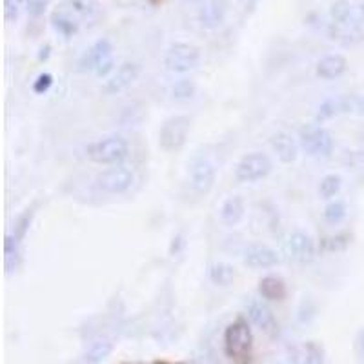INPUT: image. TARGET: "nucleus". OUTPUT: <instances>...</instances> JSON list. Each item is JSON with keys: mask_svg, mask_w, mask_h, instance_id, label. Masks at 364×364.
Masks as SVG:
<instances>
[{"mask_svg": "<svg viewBox=\"0 0 364 364\" xmlns=\"http://www.w3.org/2000/svg\"><path fill=\"white\" fill-rule=\"evenodd\" d=\"M253 334L244 319L233 320L224 332V351L235 364H250Z\"/></svg>", "mask_w": 364, "mask_h": 364, "instance_id": "obj_1", "label": "nucleus"}, {"mask_svg": "<svg viewBox=\"0 0 364 364\" xmlns=\"http://www.w3.org/2000/svg\"><path fill=\"white\" fill-rule=\"evenodd\" d=\"M130 155V144L124 137L120 135H108L102 137L99 141L92 142L86 148V157L95 164L101 166H115L123 164L126 157Z\"/></svg>", "mask_w": 364, "mask_h": 364, "instance_id": "obj_2", "label": "nucleus"}, {"mask_svg": "<svg viewBox=\"0 0 364 364\" xmlns=\"http://www.w3.org/2000/svg\"><path fill=\"white\" fill-rule=\"evenodd\" d=\"M192 130V119L188 115H171L158 127V146L168 151H179L186 144Z\"/></svg>", "mask_w": 364, "mask_h": 364, "instance_id": "obj_3", "label": "nucleus"}, {"mask_svg": "<svg viewBox=\"0 0 364 364\" xmlns=\"http://www.w3.org/2000/svg\"><path fill=\"white\" fill-rule=\"evenodd\" d=\"M273 170V161L270 155L263 153V151H251L246 153L244 157L235 164V180L241 184H250V182H257V180L266 179Z\"/></svg>", "mask_w": 364, "mask_h": 364, "instance_id": "obj_4", "label": "nucleus"}, {"mask_svg": "<svg viewBox=\"0 0 364 364\" xmlns=\"http://www.w3.org/2000/svg\"><path fill=\"white\" fill-rule=\"evenodd\" d=\"M199 64H201V49L194 44H186V42L171 44L164 55V66L170 73H189V71L197 70Z\"/></svg>", "mask_w": 364, "mask_h": 364, "instance_id": "obj_5", "label": "nucleus"}, {"mask_svg": "<svg viewBox=\"0 0 364 364\" xmlns=\"http://www.w3.org/2000/svg\"><path fill=\"white\" fill-rule=\"evenodd\" d=\"M299 144L308 157L328 158L334 153V135L322 126H308L299 135Z\"/></svg>", "mask_w": 364, "mask_h": 364, "instance_id": "obj_6", "label": "nucleus"}, {"mask_svg": "<svg viewBox=\"0 0 364 364\" xmlns=\"http://www.w3.org/2000/svg\"><path fill=\"white\" fill-rule=\"evenodd\" d=\"M80 66L82 70H89L93 73L104 79L111 71L115 70V55H113V46L108 39L97 40L88 51L84 53L82 61H80Z\"/></svg>", "mask_w": 364, "mask_h": 364, "instance_id": "obj_7", "label": "nucleus"}, {"mask_svg": "<svg viewBox=\"0 0 364 364\" xmlns=\"http://www.w3.org/2000/svg\"><path fill=\"white\" fill-rule=\"evenodd\" d=\"M135 182V173L124 164H115L97 175V186L110 195H123Z\"/></svg>", "mask_w": 364, "mask_h": 364, "instance_id": "obj_8", "label": "nucleus"}, {"mask_svg": "<svg viewBox=\"0 0 364 364\" xmlns=\"http://www.w3.org/2000/svg\"><path fill=\"white\" fill-rule=\"evenodd\" d=\"M284 251L297 263H312L317 255V244L306 232L294 230L286 237Z\"/></svg>", "mask_w": 364, "mask_h": 364, "instance_id": "obj_9", "label": "nucleus"}, {"mask_svg": "<svg viewBox=\"0 0 364 364\" xmlns=\"http://www.w3.org/2000/svg\"><path fill=\"white\" fill-rule=\"evenodd\" d=\"M189 180H192V188L197 194H208L217 180V171L213 163L206 157L195 158L192 166H189Z\"/></svg>", "mask_w": 364, "mask_h": 364, "instance_id": "obj_10", "label": "nucleus"}, {"mask_svg": "<svg viewBox=\"0 0 364 364\" xmlns=\"http://www.w3.org/2000/svg\"><path fill=\"white\" fill-rule=\"evenodd\" d=\"M141 77V66L137 62H124L117 68L110 79L106 80L104 92L108 95H119V93L126 92L127 88H132L137 79Z\"/></svg>", "mask_w": 364, "mask_h": 364, "instance_id": "obj_11", "label": "nucleus"}, {"mask_svg": "<svg viewBox=\"0 0 364 364\" xmlns=\"http://www.w3.org/2000/svg\"><path fill=\"white\" fill-rule=\"evenodd\" d=\"M246 315H248V319H250L263 334L270 335V337L277 335V332H279V325H277L275 315H273L272 310H270L263 301H259V299H250V301L246 303Z\"/></svg>", "mask_w": 364, "mask_h": 364, "instance_id": "obj_12", "label": "nucleus"}, {"mask_svg": "<svg viewBox=\"0 0 364 364\" xmlns=\"http://www.w3.org/2000/svg\"><path fill=\"white\" fill-rule=\"evenodd\" d=\"M356 108H357V99L350 97V95L326 99V101L320 102L319 108H317L315 120L317 123H326V120L335 119V117H339V115L351 113V111H356Z\"/></svg>", "mask_w": 364, "mask_h": 364, "instance_id": "obj_13", "label": "nucleus"}, {"mask_svg": "<svg viewBox=\"0 0 364 364\" xmlns=\"http://www.w3.org/2000/svg\"><path fill=\"white\" fill-rule=\"evenodd\" d=\"M242 261L248 268L253 270H270L279 264V253L266 244H250L244 250Z\"/></svg>", "mask_w": 364, "mask_h": 364, "instance_id": "obj_14", "label": "nucleus"}, {"mask_svg": "<svg viewBox=\"0 0 364 364\" xmlns=\"http://www.w3.org/2000/svg\"><path fill=\"white\" fill-rule=\"evenodd\" d=\"M58 9H62L64 13L70 15L75 23L82 26L86 23L95 20L99 15V4L97 0H64Z\"/></svg>", "mask_w": 364, "mask_h": 364, "instance_id": "obj_15", "label": "nucleus"}, {"mask_svg": "<svg viewBox=\"0 0 364 364\" xmlns=\"http://www.w3.org/2000/svg\"><path fill=\"white\" fill-rule=\"evenodd\" d=\"M270 144H272V149L275 151L277 158H279L282 164H291L297 161L301 144H299V142L295 141V137L290 135L288 132H277L275 135L272 137Z\"/></svg>", "mask_w": 364, "mask_h": 364, "instance_id": "obj_16", "label": "nucleus"}, {"mask_svg": "<svg viewBox=\"0 0 364 364\" xmlns=\"http://www.w3.org/2000/svg\"><path fill=\"white\" fill-rule=\"evenodd\" d=\"M348 61L341 53H332L320 58L315 66V75L322 80H335L346 73Z\"/></svg>", "mask_w": 364, "mask_h": 364, "instance_id": "obj_17", "label": "nucleus"}, {"mask_svg": "<svg viewBox=\"0 0 364 364\" xmlns=\"http://www.w3.org/2000/svg\"><path fill=\"white\" fill-rule=\"evenodd\" d=\"M246 215V202L241 195H232L226 201L222 202L220 206V220H222L226 226L233 228L237 226Z\"/></svg>", "mask_w": 364, "mask_h": 364, "instance_id": "obj_18", "label": "nucleus"}, {"mask_svg": "<svg viewBox=\"0 0 364 364\" xmlns=\"http://www.w3.org/2000/svg\"><path fill=\"white\" fill-rule=\"evenodd\" d=\"M330 17H332V23L339 24V26H360L359 13H356L353 6L348 2V0H337L330 8Z\"/></svg>", "mask_w": 364, "mask_h": 364, "instance_id": "obj_19", "label": "nucleus"}, {"mask_svg": "<svg viewBox=\"0 0 364 364\" xmlns=\"http://www.w3.org/2000/svg\"><path fill=\"white\" fill-rule=\"evenodd\" d=\"M259 295L264 301H284L288 288L279 275H266L259 281Z\"/></svg>", "mask_w": 364, "mask_h": 364, "instance_id": "obj_20", "label": "nucleus"}, {"mask_svg": "<svg viewBox=\"0 0 364 364\" xmlns=\"http://www.w3.org/2000/svg\"><path fill=\"white\" fill-rule=\"evenodd\" d=\"M23 263V251H20V241L15 239L11 233L4 239V266L6 272L13 273L20 268Z\"/></svg>", "mask_w": 364, "mask_h": 364, "instance_id": "obj_21", "label": "nucleus"}, {"mask_svg": "<svg viewBox=\"0 0 364 364\" xmlns=\"http://www.w3.org/2000/svg\"><path fill=\"white\" fill-rule=\"evenodd\" d=\"M224 13H226V4L224 0H211L201 11V23L206 27H215L222 23Z\"/></svg>", "mask_w": 364, "mask_h": 364, "instance_id": "obj_22", "label": "nucleus"}, {"mask_svg": "<svg viewBox=\"0 0 364 364\" xmlns=\"http://www.w3.org/2000/svg\"><path fill=\"white\" fill-rule=\"evenodd\" d=\"M235 275H237L235 268L228 263H213L208 268V277L217 286H230L233 279H235Z\"/></svg>", "mask_w": 364, "mask_h": 364, "instance_id": "obj_23", "label": "nucleus"}, {"mask_svg": "<svg viewBox=\"0 0 364 364\" xmlns=\"http://www.w3.org/2000/svg\"><path fill=\"white\" fill-rule=\"evenodd\" d=\"M51 26L55 27L58 35L66 37V39H71L73 35H77V31L80 30V26L75 23L70 15H66L62 9H55L51 15Z\"/></svg>", "mask_w": 364, "mask_h": 364, "instance_id": "obj_24", "label": "nucleus"}, {"mask_svg": "<svg viewBox=\"0 0 364 364\" xmlns=\"http://www.w3.org/2000/svg\"><path fill=\"white\" fill-rule=\"evenodd\" d=\"M342 189V177L337 173H328L320 179L319 182V195L325 201H334Z\"/></svg>", "mask_w": 364, "mask_h": 364, "instance_id": "obj_25", "label": "nucleus"}, {"mask_svg": "<svg viewBox=\"0 0 364 364\" xmlns=\"http://www.w3.org/2000/svg\"><path fill=\"white\" fill-rule=\"evenodd\" d=\"M35 213H37V204H33V206L26 208V210L17 217V220H15L13 224V232H11V235H13L15 239H18L20 242L26 239L27 232H30L31 228V222H33V219H35Z\"/></svg>", "mask_w": 364, "mask_h": 364, "instance_id": "obj_26", "label": "nucleus"}, {"mask_svg": "<svg viewBox=\"0 0 364 364\" xmlns=\"http://www.w3.org/2000/svg\"><path fill=\"white\" fill-rule=\"evenodd\" d=\"M346 215H348L346 204H344L342 201H337V199L330 201L328 204H326L325 211H322V217H325V220L328 224H332V226H337V224H341L342 220L346 219Z\"/></svg>", "mask_w": 364, "mask_h": 364, "instance_id": "obj_27", "label": "nucleus"}, {"mask_svg": "<svg viewBox=\"0 0 364 364\" xmlns=\"http://www.w3.org/2000/svg\"><path fill=\"white\" fill-rule=\"evenodd\" d=\"M195 93H197V86H195L194 80L189 79H180L171 86V97L177 102L192 101L195 97Z\"/></svg>", "mask_w": 364, "mask_h": 364, "instance_id": "obj_28", "label": "nucleus"}, {"mask_svg": "<svg viewBox=\"0 0 364 364\" xmlns=\"http://www.w3.org/2000/svg\"><path fill=\"white\" fill-rule=\"evenodd\" d=\"M325 348L319 342L310 341L306 344V353H304V364H325Z\"/></svg>", "mask_w": 364, "mask_h": 364, "instance_id": "obj_29", "label": "nucleus"}, {"mask_svg": "<svg viewBox=\"0 0 364 364\" xmlns=\"http://www.w3.org/2000/svg\"><path fill=\"white\" fill-rule=\"evenodd\" d=\"M111 351V344L110 342H95V344H93L92 346V350H89V353H88V357H86V359H88V363H92V364H99L101 363V360H104L106 357H108V353H110Z\"/></svg>", "mask_w": 364, "mask_h": 364, "instance_id": "obj_30", "label": "nucleus"}, {"mask_svg": "<svg viewBox=\"0 0 364 364\" xmlns=\"http://www.w3.org/2000/svg\"><path fill=\"white\" fill-rule=\"evenodd\" d=\"M348 244H350V237H348L346 233H342V235H337V237L325 239V241L320 242V250L339 251V250H344Z\"/></svg>", "mask_w": 364, "mask_h": 364, "instance_id": "obj_31", "label": "nucleus"}, {"mask_svg": "<svg viewBox=\"0 0 364 364\" xmlns=\"http://www.w3.org/2000/svg\"><path fill=\"white\" fill-rule=\"evenodd\" d=\"M51 86H53V75L40 73L35 79V82H33V92H35L37 95H44V93H48L49 89H51Z\"/></svg>", "mask_w": 364, "mask_h": 364, "instance_id": "obj_32", "label": "nucleus"}, {"mask_svg": "<svg viewBox=\"0 0 364 364\" xmlns=\"http://www.w3.org/2000/svg\"><path fill=\"white\" fill-rule=\"evenodd\" d=\"M27 4V13L31 17H40V15H44V11L48 9L49 0H26Z\"/></svg>", "mask_w": 364, "mask_h": 364, "instance_id": "obj_33", "label": "nucleus"}, {"mask_svg": "<svg viewBox=\"0 0 364 364\" xmlns=\"http://www.w3.org/2000/svg\"><path fill=\"white\" fill-rule=\"evenodd\" d=\"M18 15V9H17V2L15 0H4V17L8 23L15 20Z\"/></svg>", "mask_w": 364, "mask_h": 364, "instance_id": "obj_34", "label": "nucleus"}, {"mask_svg": "<svg viewBox=\"0 0 364 364\" xmlns=\"http://www.w3.org/2000/svg\"><path fill=\"white\" fill-rule=\"evenodd\" d=\"M356 111L360 115V117H364V95H363V97L357 99V108H356Z\"/></svg>", "mask_w": 364, "mask_h": 364, "instance_id": "obj_35", "label": "nucleus"}, {"mask_svg": "<svg viewBox=\"0 0 364 364\" xmlns=\"http://www.w3.org/2000/svg\"><path fill=\"white\" fill-rule=\"evenodd\" d=\"M357 13H359L360 23H364V0L359 4V8H357Z\"/></svg>", "mask_w": 364, "mask_h": 364, "instance_id": "obj_36", "label": "nucleus"}, {"mask_svg": "<svg viewBox=\"0 0 364 364\" xmlns=\"http://www.w3.org/2000/svg\"><path fill=\"white\" fill-rule=\"evenodd\" d=\"M195 364H211V360L210 359H201L199 363H195Z\"/></svg>", "mask_w": 364, "mask_h": 364, "instance_id": "obj_37", "label": "nucleus"}, {"mask_svg": "<svg viewBox=\"0 0 364 364\" xmlns=\"http://www.w3.org/2000/svg\"><path fill=\"white\" fill-rule=\"evenodd\" d=\"M360 350H363V351H364V337H363V339H360Z\"/></svg>", "mask_w": 364, "mask_h": 364, "instance_id": "obj_38", "label": "nucleus"}, {"mask_svg": "<svg viewBox=\"0 0 364 364\" xmlns=\"http://www.w3.org/2000/svg\"><path fill=\"white\" fill-rule=\"evenodd\" d=\"M15 2H26V0H15Z\"/></svg>", "mask_w": 364, "mask_h": 364, "instance_id": "obj_39", "label": "nucleus"}, {"mask_svg": "<svg viewBox=\"0 0 364 364\" xmlns=\"http://www.w3.org/2000/svg\"><path fill=\"white\" fill-rule=\"evenodd\" d=\"M151 2H155V4H157V2H161V0H151Z\"/></svg>", "mask_w": 364, "mask_h": 364, "instance_id": "obj_40", "label": "nucleus"}, {"mask_svg": "<svg viewBox=\"0 0 364 364\" xmlns=\"http://www.w3.org/2000/svg\"><path fill=\"white\" fill-rule=\"evenodd\" d=\"M157 364H168V363H157Z\"/></svg>", "mask_w": 364, "mask_h": 364, "instance_id": "obj_41", "label": "nucleus"}]
</instances>
